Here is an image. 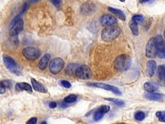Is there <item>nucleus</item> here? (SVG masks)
Instances as JSON below:
<instances>
[{"label":"nucleus","instance_id":"obj_26","mask_svg":"<svg viewBox=\"0 0 165 124\" xmlns=\"http://www.w3.org/2000/svg\"><path fill=\"white\" fill-rule=\"evenodd\" d=\"M12 87V83L10 81L5 80H2L0 83V88H4L6 89V88H11Z\"/></svg>","mask_w":165,"mask_h":124},{"label":"nucleus","instance_id":"obj_13","mask_svg":"<svg viewBox=\"0 0 165 124\" xmlns=\"http://www.w3.org/2000/svg\"><path fill=\"white\" fill-rule=\"evenodd\" d=\"M157 68V64L154 60H150L146 64V73L150 77H152L154 75L155 71Z\"/></svg>","mask_w":165,"mask_h":124},{"label":"nucleus","instance_id":"obj_5","mask_svg":"<svg viewBox=\"0 0 165 124\" xmlns=\"http://www.w3.org/2000/svg\"><path fill=\"white\" fill-rule=\"evenodd\" d=\"M76 76L79 79L89 80L92 76V72L89 66L86 65L79 67L76 71Z\"/></svg>","mask_w":165,"mask_h":124},{"label":"nucleus","instance_id":"obj_12","mask_svg":"<svg viewBox=\"0 0 165 124\" xmlns=\"http://www.w3.org/2000/svg\"><path fill=\"white\" fill-rule=\"evenodd\" d=\"M117 23V19L110 14H105L101 16L100 19V23L104 27H109V26L114 25Z\"/></svg>","mask_w":165,"mask_h":124},{"label":"nucleus","instance_id":"obj_28","mask_svg":"<svg viewBox=\"0 0 165 124\" xmlns=\"http://www.w3.org/2000/svg\"><path fill=\"white\" fill-rule=\"evenodd\" d=\"M106 100L108 101H111L113 102V103H115V104L119 107H123L125 105V102L122 100H116V99H113V98H106Z\"/></svg>","mask_w":165,"mask_h":124},{"label":"nucleus","instance_id":"obj_1","mask_svg":"<svg viewBox=\"0 0 165 124\" xmlns=\"http://www.w3.org/2000/svg\"><path fill=\"white\" fill-rule=\"evenodd\" d=\"M121 33V28L117 25L109 26L103 29L101 32L102 40L105 41H111L117 38Z\"/></svg>","mask_w":165,"mask_h":124},{"label":"nucleus","instance_id":"obj_35","mask_svg":"<svg viewBox=\"0 0 165 124\" xmlns=\"http://www.w3.org/2000/svg\"><path fill=\"white\" fill-rule=\"evenodd\" d=\"M40 0H29V2H30V4H34V3H37Z\"/></svg>","mask_w":165,"mask_h":124},{"label":"nucleus","instance_id":"obj_19","mask_svg":"<svg viewBox=\"0 0 165 124\" xmlns=\"http://www.w3.org/2000/svg\"><path fill=\"white\" fill-rule=\"evenodd\" d=\"M146 99L150 100H153V101H160L163 100V95L159 93H155V92H148L144 95Z\"/></svg>","mask_w":165,"mask_h":124},{"label":"nucleus","instance_id":"obj_9","mask_svg":"<svg viewBox=\"0 0 165 124\" xmlns=\"http://www.w3.org/2000/svg\"><path fill=\"white\" fill-rule=\"evenodd\" d=\"M3 61L5 66L7 68L9 69L10 71L13 72L14 73H17L18 72V67L17 66L16 63L14 60V59L8 55L4 54L3 55Z\"/></svg>","mask_w":165,"mask_h":124},{"label":"nucleus","instance_id":"obj_2","mask_svg":"<svg viewBox=\"0 0 165 124\" xmlns=\"http://www.w3.org/2000/svg\"><path fill=\"white\" fill-rule=\"evenodd\" d=\"M132 63L131 58L126 54H122L118 56L114 61L115 68L120 72L126 71L130 68Z\"/></svg>","mask_w":165,"mask_h":124},{"label":"nucleus","instance_id":"obj_24","mask_svg":"<svg viewBox=\"0 0 165 124\" xmlns=\"http://www.w3.org/2000/svg\"><path fill=\"white\" fill-rule=\"evenodd\" d=\"M77 99V97L76 95H70L69 96H67L65 98L64 102L66 103H74L75 102Z\"/></svg>","mask_w":165,"mask_h":124},{"label":"nucleus","instance_id":"obj_3","mask_svg":"<svg viewBox=\"0 0 165 124\" xmlns=\"http://www.w3.org/2000/svg\"><path fill=\"white\" fill-rule=\"evenodd\" d=\"M65 66V62L61 58H56L50 61L49 69L52 74H57L63 70Z\"/></svg>","mask_w":165,"mask_h":124},{"label":"nucleus","instance_id":"obj_20","mask_svg":"<svg viewBox=\"0 0 165 124\" xmlns=\"http://www.w3.org/2000/svg\"><path fill=\"white\" fill-rule=\"evenodd\" d=\"M144 89L148 92H152L158 89V86L153 82H146L144 85Z\"/></svg>","mask_w":165,"mask_h":124},{"label":"nucleus","instance_id":"obj_27","mask_svg":"<svg viewBox=\"0 0 165 124\" xmlns=\"http://www.w3.org/2000/svg\"><path fill=\"white\" fill-rule=\"evenodd\" d=\"M156 116L161 122H165V111H158L156 112Z\"/></svg>","mask_w":165,"mask_h":124},{"label":"nucleus","instance_id":"obj_21","mask_svg":"<svg viewBox=\"0 0 165 124\" xmlns=\"http://www.w3.org/2000/svg\"><path fill=\"white\" fill-rule=\"evenodd\" d=\"M78 65L75 64H71L66 69V73L69 75H72L74 73H76V71L78 68Z\"/></svg>","mask_w":165,"mask_h":124},{"label":"nucleus","instance_id":"obj_18","mask_svg":"<svg viewBox=\"0 0 165 124\" xmlns=\"http://www.w3.org/2000/svg\"><path fill=\"white\" fill-rule=\"evenodd\" d=\"M108 10L110 12H112L113 15H115L116 17H117L119 19L122 20V21H125L126 20V15L122 10L115 9V8H112V7H108Z\"/></svg>","mask_w":165,"mask_h":124},{"label":"nucleus","instance_id":"obj_4","mask_svg":"<svg viewBox=\"0 0 165 124\" xmlns=\"http://www.w3.org/2000/svg\"><path fill=\"white\" fill-rule=\"evenodd\" d=\"M22 54L25 58L29 60L34 61L39 58L41 55L40 50L33 46H28L22 50Z\"/></svg>","mask_w":165,"mask_h":124},{"label":"nucleus","instance_id":"obj_31","mask_svg":"<svg viewBox=\"0 0 165 124\" xmlns=\"http://www.w3.org/2000/svg\"><path fill=\"white\" fill-rule=\"evenodd\" d=\"M37 122H38V118L35 117H33L29 119V120L27 122V123H26V124H36Z\"/></svg>","mask_w":165,"mask_h":124},{"label":"nucleus","instance_id":"obj_30","mask_svg":"<svg viewBox=\"0 0 165 124\" xmlns=\"http://www.w3.org/2000/svg\"><path fill=\"white\" fill-rule=\"evenodd\" d=\"M98 109H99L101 111H102L103 113L105 114V113H107L110 111V107L109 105H101L99 107V108Z\"/></svg>","mask_w":165,"mask_h":124},{"label":"nucleus","instance_id":"obj_36","mask_svg":"<svg viewBox=\"0 0 165 124\" xmlns=\"http://www.w3.org/2000/svg\"><path fill=\"white\" fill-rule=\"evenodd\" d=\"M150 1V0H139V2H140L141 3H147Z\"/></svg>","mask_w":165,"mask_h":124},{"label":"nucleus","instance_id":"obj_29","mask_svg":"<svg viewBox=\"0 0 165 124\" xmlns=\"http://www.w3.org/2000/svg\"><path fill=\"white\" fill-rule=\"evenodd\" d=\"M132 20L139 24L143 22V21L144 20V18L142 15H135L132 17Z\"/></svg>","mask_w":165,"mask_h":124},{"label":"nucleus","instance_id":"obj_7","mask_svg":"<svg viewBox=\"0 0 165 124\" xmlns=\"http://www.w3.org/2000/svg\"><path fill=\"white\" fill-rule=\"evenodd\" d=\"M157 55V51L155 42V38L150 39L146 47V56L149 58H154Z\"/></svg>","mask_w":165,"mask_h":124},{"label":"nucleus","instance_id":"obj_14","mask_svg":"<svg viewBox=\"0 0 165 124\" xmlns=\"http://www.w3.org/2000/svg\"><path fill=\"white\" fill-rule=\"evenodd\" d=\"M157 76L159 84L163 87L165 86V67L164 66H159L157 69Z\"/></svg>","mask_w":165,"mask_h":124},{"label":"nucleus","instance_id":"obj_15","mask_svg":"<svg viewBox=\"0 0 165 124\" xmlns=\"http://www.w3.org/2000/svg\"><path fill=\"white\" fill-rule=\"evenodd\" d=\"M50 58H51V56L49 54H46L42 57V58H41V60L39 62V64H38L39 68L41 70L44 71L46 69V67H47L48 63L50 60Z\"/></svg>","mask_w":165,"mask_h":124},{"label":"nucleus","instance_id":"obj_23","mask_svg":"<svg viewBox=\"0 0 165 124\" xmlns=\"http://www.w3.org/2000/svg\"><path fill=\"white\" fill-rule=\"evenodd\" d=\"M105 114L103 113L102 111H101L99 109H97L94 114V116H93V118H94V120L95 122H98L103 117Z\"/></svg>","mask_w":165,"mask_h":124},{"label":"nucleus","instance_id":"obj_39","mask_svg":"<svg viewBox=\"0 0 165 124\" xmlns=\"http://www.w3.org/2000/svg\"><path fill=\"white\" fill-rule=\"evenodd\" d=\"M163 36H164V39H165V30H164V33H163Z\"/></svg>","mask_w":165,"mask_h":124},{"label":"nucleus","instance_id":"obj_25","mask_svg":"<svg viewBox=\"0 0 165 124\" xmlns=\"http://www.w3.org/2000/svg\"><path fill=\"white\" fill-rule=\"evenodd\" d=\"M134 118H135L137 121H143L144 118H145V114L143 111H137L134 115Z\"/></svg>","mask_w":165,"mask_h":124},{"label":"nucleus","instance_id":"obj_6","mask_svg":"<svg viewBox=\"0 0 165 124\" xmlns=\"http://www.w3.org/2000/svg\"><path fill=\"white\" fill-rule=\"evenodd\" d=\"M155 42L157 51V56L159 58H165V41L161 35H157L155 38Z\"/></svg>","mask_w":165,"mask_h":124},{"label":"nucleus","instance_id":"obj_40","mask_svg":"<svg viewBox=\"0 0 165 124\" xmlns=\"http://www.w3.org/2000/svg\"><path fill=\"white\" fill-rule=\"evenodd\" d=\"M120 1H121V2H125V0H120Z\"/></svg>","mask_w":165,"mask_h":124},{"label":"nucleus","instance_id":"obj_32","mask_svg":"<svg viewBox=\"0 0 165 124\" xmlns=\"http://www.w3.org/2000/svg\"><path fill=\"white\" fill-rule=\"evenodd\" d=\"M61 85H63L65 88H66V89H69V88L71 87L70 83L68 81H66V80L61 81Z\"/></svg>","mask_w":165,"mask_h":124},{"label":"nucleus","instance_id":"obj_33","mask_svg":"<svg viewBox=\"0 0 165 124\" xmlns=\"http://www.w3.org/2000/svg\"><path fill=\"white\" fill-rule=\"evenodd\" d=\"M49 1L52 3L54 6L56 7H59V5L61 3V0H49Z\"/></svg>","mask_w":165,"mask_h":124},{"label":"nucleus","instance_id":"obj_11","mask_svg":"<svg viewBox=\"0 0 165 124\" xmlns=\"http://www.w3.org/2000/svg\"><path fill=\"white\" fill-rule=\"evenodd\" d=\"M96 7L94 3L91 2H86L81 5L80 10L82 14L89 15L96 12Z\"/></svg>","mask_w":165,"mask_h":124},{"label":"nucleus","instance_id":"obj_34","mask_svg":"<svg viewBox=\"0 0 165 124\" xmlns=\"http://www.w3.org/2000/svg\"><path fill=\"white\" fill-rule=\"evenodd\" d=\"M49 106L50 108H55L57 107V103L55 102H51L49 103Z\"/></svg>","mask_w":165,"mask_h":124},{"label":"nucleus","instance_id":"obj_8","mask_svg":"<svg viewBox=\"0 0 165 124\" xmlns=\"http://www.w3.org/2000/svg\"><path fill=\"white\" fill-rule=\"evenodd\" d=\"M87 85L92 87L101 88V89H105L106 91H112L113 93H114L116 95H117V96H121L122 95L121 92L119 90V89H117L116 87L110 85H108L106 84H103V83H90V84H88Z\"/></svg>","mask_w":165,"mask_h":124},{"label":"nucleus","instance_id":"obj_37","mask_svg":"<svg viewBox=\"0 0 165 124\" xmlns=\"http://www.w3.org/2000/svg\"><path fill=\"white\" fill-rule=\"evenodd\" d=\"M40 124H47V123H46V122H45V121H43V122H41Z\"/></svg>","mask_w":165,"mask_h":124},{"label":"nucleus","instance_id":"obj_38","mask_svg":"<svg viewBox=\"0 0 165 124\" xmlns=\"http://www.w3.org/2000/svg\"><path fill=\"white\" fill-rule=\"evenodd\" d=\"M113 124H126L125 123H113Z\"/></svg>","mask_w":165,"mask_h":124},{"label":"nucleus","instance_id":"obj_17","mask_svg":"<svg viewBox=\"0 0 165 124\" xmlns=\"http://www.w3.org/2000/svg\"><path fill=\"white\" fill-rule=\"evenodd\" d=\"M15 89L18 91H25L29 92H32V89L31 85H30L27 83L25 82H21L18 83V84L15 85Z\"/></svg>","mask_w":165,"mask_h":124},{"label":"nucleus","instance_id":"obj_22","mask_svg":"<svg viewBox=\"0 0 165 124\" xmlns=\"http://www.w3.org/2000/svg\"><path fill=\"white\" fill-rule=\"evenodd\" d=\"M130 27L132 33L134 35L137 36L139 34V27H138V24L137 23H136L135 22H133V20H132L130 23Z\"/></svg>","mask_w":165,"mask_h":124},{"label":"nucleus","instance_id":"obj_16","mask_svg":"<svg viewBox=\"0 0 165 124\" xmlns=\"http://www.w3.org/2000/svg\"><path fill=\"white\" fill-rule=\"evenodd\" d=\"M31 83H32V87L34 88V89L35 91L43 92V93H45L47 92V90L46 89V88L42 84H41V83L36 81L35 79L31 78Z\"/></svg>","mask_w":165,"mask_h":124},{"label":"nucleus","instance_id":"obj_10","mask_svg":"<svg viewBox=\"0 0 165 124\" xmlns=\"http://www.w3.org/2000/svg\"><path fill=\"white\" fill-rule=\"evenodd\" d=\"M23 20L22 19L19 18L16 22H15L12 28L10 29L9 34L11 37H15V36H17L20 33L22 32L23 29Z\"/></svg>","mask_w":165,"mask_h":124}]
</instances>
